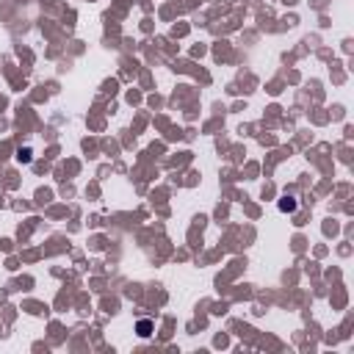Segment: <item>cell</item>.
<instances>
[{"instance_id": "obj_1", "label": "cell", "mask_w": 354, "mask_h": 354, "mask_svg": "<svg viewBox=\"0 0 354 354\" xmlns=\"http://www.w3.org/2000/svg\"><path fill=\"white\" fill-rule=\"evenodd\" d=\"M280 210H282V213H293V210H296V199H293V197H282V199H280Z\"/></svg>"}, {"instance_id": "obj_2", "label": "cell", "mask_w": 354, "mask_h": 354, "mask_svg": "<svg viewBox=\"0 0 354 354\" xmlns=\"http://www.w3.org/2000/svg\"><path fill=\"white\" fill-rule=\"evenodd\" d=\"M136 330H138V335H141V338H150V335H153V321H147V318H141Z\"/></svg>"}]
</instances>
